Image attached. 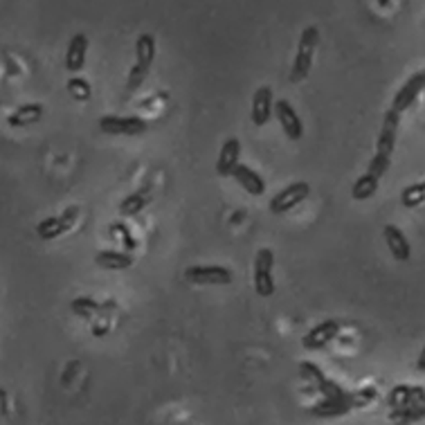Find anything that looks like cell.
<instances>
[{"label":"cell","mask_w":425,"mask_h":425,"mask_svg":"<svg viewBox=\"0 0 425 425\" xmlns=\"http://www.w3.org/2000/svg\"><path fill=\"white\" fill-rule=\"evenodd\" d=\"M398 124H400V115L396 111H387L385 120H382V129L376 140V155L385 158V160H391V153L396 148V135H398Z\"/></svg>","instance_id":"cell-7"},{"label":"cell","mask_w":425,"mask_h":425,"mask_svg":"<svg viewBox=\"0 0 425 425\" xmlns=\"http://www.w3.org/2000/svg\"><path fill=\"white\" fill-rule=\"evenodd\" d=\"M320 43V29L315 25L306 27L300 36V48H297L295 55V63L291 68V81L300 83L308 77V72L313 68V57H315V48Z\"/></svg>","instance_id":"cell-1"},{"label":"cell","mask_w":425,"mask_h":425,"mask_svg":"<svg viewBox=\"0 0 425 425\" xmlns=\"http://www.w3.org/2000/svg\"><path fill=\"white\" fill-rule=\"evenodd\" d=\"M423 90H425V70L417 72L414 77H410V79L405 81V86H403V88L396 92L394 102H391V111H396L398 115H400L403 111H407L410 106L414 104V99H417Z\"/></svg>","instance_id":"cell-12"},{"label":"cell","mask_w":425,"mask_h":425,"mask_svg":"<svg viewBox=\"0 0 425 425\" xmlns=\"http://www.w3.org/2000/svg\"><path fill=\"white\" fill-rule=\"evenodd\" d=\"M185 279L196 286H228L235 274L225 265H191L185 270Z\"/></svg>","instance_id":"cell-3"},{"label":"cell","mask_w":425,"mask_h":425,"mask_svg":"<svg viewBox=\"0 0 425 425\" xmlns=\"http://www.w3.org/2000/svg\"><path fill=\"white\" fill-rule=\"evenodd\" d=\"M86 52H88V36L86 34H74L68 43L66 52V68L68 72H79L86 63Z\"/></svg>","instance_id":"cell-17"},{"label":"cell","mask_w":425,"mask_h":425,"mask_svg":"<svg viewBox=\"0 0 425 425\" xmlns=\"http://www.w3.org/2000/svg\"><path fill=\"white\" fill-rule=\"evenodd\" d=\"M274 254L270 248H261L254 257V291L259 297L274 295V277H272Z\"/></svg>","instance_id":"cell-2"},{"label":"cell","mask_w":425,"mask_h":425,"mask_svg":"<svg viewBox=\"0 0 425 425\" xmlns=\"http://www.w3.org/2000/svg\"><path fill=\"white\" fill-rule=\"evenodd\" d=\"M77 216H79V207H68L61 216H50V218L41 221L39 225H36V235L43 239V241L57 239V237L66 235V232L72 230Z\"/></svg>","instance_id":"cell-5"},{"label":"cell","mask_w":425,"mask_h":425,"mask_svg":"<svg viewBox=\"0 0 425 425\" xmlns=\"http://www.w3.org/2000/svg\"><path fill=\"white\" fill-rule=\"evenodd\" d=\"M148 200H151V191H148V187L137 189V191L129 194V196H126L122 203H120V214H122V216H135V214H140V211L148 205Z\"/></svg>","instance_id":"cell-21"},{"label":"cell","mask_w":425,"mask_h":425,"mask_svg":"<svg viewBox=\"0 0 425 425\" xmlns=\"http://www.w3.org/2000/svg\"><path fill=\"white\" fill-rule=\"evenodd\" d=\"M425 419V407H405V410H391L389 421L394 425H412Z\"/></svg>","instance_id":"cell-26"},{"label":"cell","mask_w":425,"mask_h":425,"mask_svg":"<svg viewBox=\"0 0 425 425\" xmlns=\"http://www.w3.org/2000/svg\"><path fill=\"white\" fill-rule=\"evenodd\" d=\"M376 398H378V387H374V385H367V387H363V389L347 394V403L351 405V410H354V407H367V405H371V403H374Z\"/></svg>","instance_id":"cell-27"},{"label":"cell","mask_w":425,"mask_h":425,"mask_svg":"<svg viewBox=\"0 0 425 425\" xmlns=\"http://www.w3.org/2000/svg\"><path fill=\"white\" fill-rule=\"evenodd\" d=\"M155 59V39L151 34H140L135 41V63L151 68Z\"/></svg>","instance_id":"cell-22"},{"label":"cell","mask_w":425,"mask_h":425,"mask_svg":"<svg viewBox=\"0 0 425 425\" xmlns=\"http://www.w3.org/2000/svg\"><path fill=\"white\" fill-rule=\"evenodd\" d=\"M300 374H302L304 380H311L313 385L317 387V391L324 394V398H342L347 394V391L340 387L335 380L326 378L322 374V369L317 367L315 363H300Z\"/></svg>","instance_id":"cell-8"},{"label":"cell","mask_w":425,"mask_h":425,"mask_svg":"<svg viewBox=\"0 0 425 425\" xmlns=\"http://www.w3.org/2000/svg\"><path fill=\"white\" fill-rule=\"evenodd\" d=\"M308 194H311V185L308 183H293L286 189H281L279 194L272 196L270 211L272 214H286V211H291L293 207L300 205L302 200H306Z\"/></svg>","instance_id":"cell-6"},{"label":"cell","mask_w":425,"mask_h":425,"mask_svg":"<svg viewBox=\"0 0 425 425\" xmlns=\"http://www.w3.org/2000/svg\"><path fill=\"white\" fill-rule=\"evenodd\" d=\"M148 70H151V68H146V66H140V63H135V66L131 68V72H129V83H126V90H129V92H135L137 88H142V83H144L146 77H148Z\"/></svg>","instance_id":"cell-30"},{"label":"cell","mask_w":425,"mask_h":425,"mask_svg":"<svg viewBox=\"0 0 425 425\" xmlns=\"http://www.w3.org/2000/svg\"><path fill=\"white\" fill-rule=\"evenodd\" d=\"M239 158H241V142L237 140V137H230V140L223 142L221 153L216 158V174L218 176H232V172L241 165Z\"/></svg>","instance_id":"cell-14"},{"label":"cell","mask_w":425,"mask_h":425,"mask_svg":"<svg viewBox=\"0 0 425 425\" xmlns=\"http://www.w3.org/2000/svg\"><path fill=\"white\" fill-rule=\"evenodd\" d=\"M68 92L72 95V99H77V102H90V97H92L90 83L81 77H72L68 81Z\"/></svg>","instance_id":"cell-29"},{"label":"cell","mask_w":425,"mask_h":425,"mask_svg":"<svg viewBox=\"0 0 425 425\" xmlns=\"http://www.w3.org/2000/svg\"><path fill=\"white\" fill-rule=\"evenodd\" d=\"M389 410H405V407H425V389L421 385H396L387 394Z\"/></svg>","instance_id":"cell-9"},{"label":"cell","mask_w":425,"mask_h":425,"mask_svg":"<svg viewBox=\"0 0 425 425\" xmlns=\"http://www.w3.org/2000/svg\"><path fill=\"white\" fill-rule=\"evenodd\" d=\"M378 185H380V180H376L369 174H363L351 187V198L354 200H369L378 191Z\"/></svg>","instance_id":"cell-23"},{"label":"cell","mask_w":425,"mask_h":425,"mask_svg":"<svg viewBox=\"0 0 425 425\" xmlns=\"http://www.w3.org/2000/svg\"><path fill=\"white\" fill-rule=\"evenodd\" d=\"M400 203H403V207H407V209L423 205L425 203V180H423V183H414V185L403 189Z\"/></svg>","instance_id":"cell-24"},{"label":"cell","mask_w":425,"mask_h":425,"mask_svg":"<svg viewBox=\"0 0 425 425\" xmlns=\"http://www.w3.org/2000/svg\"><path fill=\"white\" fill-rule=\"evenodd\" d=\"M0 414H5V391L0 389Z\"/></svg>","instance_id":"cell-32"},{"label":"cell","mask_w":425,"mask_h":425,"mask_svg":"<svg viewBox=\"0 0 425 425\" xmlns=\"http://www.w3.org/2000/svg\"><path fill=\"white\" fill-rule=\"evenodd\" d=\"M99 129L106 135H142L146 131V122L137 115H104L99 118Z\"/></svg>","instance_id":"cell-4"},{"label":"cell","mask_w":425,"mask_h":425,"mask_svg":"<svg viewBox=\"0 0 425 425\" xmlns=\"http://www.w3.org/2000/svg\"><path fill=\"white\" fill-rule=\"evenodd\" d=\"M41 118H43V106H41V104H23V106H18L12 115H9L7 122H9V126H16V129H20V126L36 124Z\"/></svg>","instance_id":"cell-20"},{"label":"cell","mask_w":425,"mask_h":425,"mask_svg":"<svg viewBox=\"0 0 425 425\" xmlns=\"http://www.w3.org/2000/svg\"><path fill=\"white\" fill-rule=\"evenodd\" d=\"M232 178H235L250 196H263L265 194V180L254 172V169H250L248 165H239L235 172H232Z\"/></svg>","instance_id":"cell-16"},{"label":"cell","mask_w":425,"mask_h":425,"mask_svg":"<svg viewBox=\"0 0 425 425\" xmlns=\"http://www.w3.org/2000/svg\"><path fill=\"white\" fill-rule=\"evenodd\" d=\"M274 118L279 120V126L286 133V137H291V140H300V137L304 135V124L300 120V115H297V111L291 106V102H286V99L274 102Z\"/></svg>","instance_id":"cell-11"},{"label":"cell","mask_w":425,"mask_h":425,"mask_svg":"<svg viewBox=\"0 0 425 425\" xmlns=\"http://www.w3.org/2000/svg\"><path fill=\"white\" fill-rule=\"evenodd\" d=\"M382 237H385V243L387 248L391 252V257H394L396 261H410L412 257V246L407 237L403 235V230L396 228V225H385V230H382Z\"/></svg>","instance_id":"cell-15"},{"label":"cell","mask_w":425,"mask_h":425,"mask_svg":"<svg viewBox=\"0 0 425 425\" xmlns=\"http://www.w3.org/2000/svg\"><path fill=\"white\" fill-rule=\"evenodd\" d=\"M351 412V405L347 403V394L342 398H322L311 407V414L317 419H337Z\"/></svg>","instance_id":"cell-18"},{"label":"cell","mask_w":425,"mask_h":425,"mask_svg":"<svg viewBox=\"0 0 425 425\" xmlns=\"http://www.w3.org/2000/svg\"><path fill=\"white\" fill-rule=\"evenodd\" d=\"M95 263L104 270H126L133 265V257L124 250H102L95 254Z\"/></svg>","instance_id":"cell-19"},{"label":"cell","mask_w":425,"mask_h":425,"mask_svg":"<svg viewBox=\"0 0 425 425\" xmlns=\"http://www.w3.org/2000/svg\"><path fill=\"white\" fill-rule=\"evenodd\" d=\"M417 369L421 371V374H425V347L421 349V354H419V360H417Z\"/></svg>","instance_id":"cell-31"},{"label":"cell","mask_w":425,"mask_h":425,"mask_svg":"<svg viewBox=\"0 0 425 425\" xmlns=\"http://www.w3.org/2000/svg\"><path fill=\"white\" fill-rule=\"evenodd\" d=\"M274 115V99H272V90L270 86H261L257 88L252 97V122L254 126H265L270 122V118Z\"/></svg>","instance_id":"cell-13"},{"label":"cell","mask_w":425,"mask_h":425,"mask_svg":"<svg viewBox=\"0 0 425 425\" xmlns=\"http://www.w3.org/2000/svg\"><path fill=\"white\" fill-rule=\"evenodd\" d=\"M99 302H95L92 297H74V300L70 302V311L74 315L83 317V320H88V317L97 315L99 313Z\"/></svg>","instance_id":"cell-25"},{"label":"cell","mask_w":425,"mask_h":425,"mask_svg":"<svg viewBox=\"0 0 425 425\" xmlns=\"http://www.w3.org/2000/svg\"><path fill=\"white\" fill-rule=\"evenodd\" d=\"M111 237L115 239V241H120L122 246H124V250L131 254V250H135V246H137V241L133 239V235H131V230L124 225V223H120V221H115V223H111Z\"/></svg>","instance_id":"cell-28"},{"label":"cell","mask_w":425,"mask_h":425,"mask_svg":"<svg viewBox=\"0 0 425 425\" xmlns=\"http://www.w3.org/2000/svg\"><path fill=\"white\" fill-rule=\"evenodd\" d=\"M340 335V322L337 320H324L320 324H315L311 331H308L304 337H302V347L304 349H324L333 342V340Z\"/></svg>","instance_id":"cell-10"}]
</instances>
